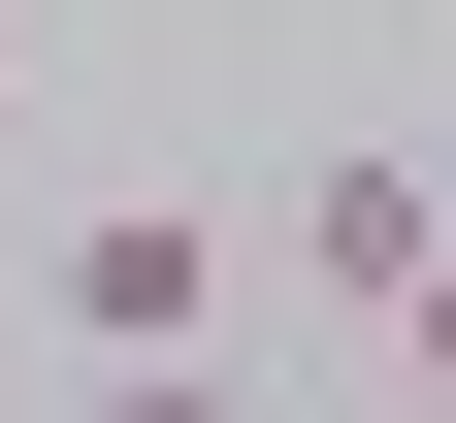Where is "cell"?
<instances>
[{
	"label": "cell",
	"mask_w": 456,
	"mask_h": 423,
	"mask_svg": "<svg viewBox=\"0 0 456 423\" xmlns=\"http://www.w3.org/2000/svg\"><path fill=\"white\" fill-rule=\"evenodd\" d=\"M66 423H261V358H98Z\"/></svg>",
	"instance_id": "obj_4"
},
{
	"label": "cell",
	"mask_w": 456,
	"mask_h": 423,
	"mask_svg": "<svg viewBox=\"0 0 456 423\" xmlns=\"http://www.w3.org/2000/svg\"><path fill=\"white\" fill-rule=\"evenodd\" d=\"M359 358H391V423H456V228H424V261L359 293Z\"/></svg>",
	"instance_id": "obj_3"
},
{
	"label": "cell",
	"mask_w": 456,
	"mask_h": 423,
	"mask_svg": "<svg viewBox=\"0 0 456 423\" xmlns=\"http://www.w3.org/2000/svg\"><path fill=\"white\" fill-rule=\"evenodd\" d=\"M196 326H228V228L196 196H98L66 228V358H196Z\"/></svg>",
	"instance_id": "obj_1"
},
{
	"label": "cell",
	"mask_w": 456,
	"mask_h": 423,
	"mask_svg": "<svg viewBox=\"0 0 456 423\" xmlns=\"http://www.w3.org/2000/svg\"><path fill=\"white\" fill-rule=\"evenodd\" d=\"M424 228H456V163H391V131H359V163H294V293H326V326H359Z\"/></svg>",
	"instance_id": "obj_2"
}]
</instances>
